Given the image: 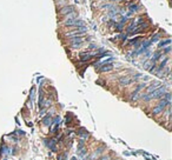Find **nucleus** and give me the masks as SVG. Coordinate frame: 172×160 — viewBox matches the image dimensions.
<instances>
[{"mask_svg":"<svg viewBox=\"0 0 172 160\" xmlns=\"http://www.w3.org/2000/svg\"><path fill=\"white\" fill-rule=\"evenodd\" d=\"M86 31H87V28L85 27V26H83V27H77L74 31L72 32H69V33L66 34V37L67 38H73V37H84L86 33Z\"/></svg>","mask_w":172,"mask_h":160,"instance_id":"f257e3e1","label":"nucleus"},{"mask_svg":"<svg viewBox=\"0 0 172 160\" xmlns=\"http://www.w3.org/2000/svg\"><path fill=\"white\" fill-rule=\"evenodd\" d=\"M134 80L132 77H130V75H126V77H121L120 79H119V85L120 86H127L130 85V84H132Z\"/></svg>","mask_w":172,"mask_h":160,"instance_id":"f03ea898","label":"nucleus"},{"mask_svg":"<svg viewBox=\"0 0 172 160\" xmlns=\"http://www.w3.org/2000/svg\"><path fill=\"white\" fill-rule=\"evenodd\" d=\"M160 86H162V82H160V81L153 82V84H151V85H150L147 88H146V92H145V94H150V93H152L153 91H156L157 88H159Z\"/></svg>","mask_w":172,"mask_h":160,"instance_id":"7ed1b4c3","label":"nucleus"},{"mask_svg":"<svg viewBox=\"0 0 172 160\" xmlns=\"http://www.w3.org/2000/svg\"><path fill=\"white\" fill-rule=\"evenodd\" d=\"M71 12H74V10H73V6H70V5L62 6V8L59 11V13L61 14V15H67V14L71 13Z\"/></svg>","mask_w":172,"mask_h":160,"instance_id":"20e7f679","label":"nucleus"},{"mask_svg":"<svg viewBox=\"0 0 172 160\" xmlns=\"http://www.w3.org/2000/svg\"><path fill=\"white\" fill-rule=\"evenodd\" d=\"M165 108H166V107H164V106H162V105H159V104H158L155 108L152 109V114H153V116H158V114H160V113L164 112V111H165Z\"/></svg>","mask_w":172,"mask_h":160,"instance_id":"39448f33","label":"nucleus"},{"mask_svg":"<svg viewBox=\"0 0 172 160\" xmlns=\"http://www.w3.org/2000/svg\"><path fill=\"white\" fill-rule=\"evenodd\" d=\"M70 42H71V45L73 44H83L84 41H85V39H84V37H73V38H70Z\"/></svg>","mask_w":172,"mask_h":160,"instance_id":"423d86ee","label":"nucleus"},{"mask_svg":"<svg viewBox=\"0 0 172 160\" xmlns=\"http://www.w3.org/2000/svg\"><path fill=\"white\" fill-rule=\"evenodd\" d=\"M113 70V65L112 64H106V65H103L101 67H100L99 71L100 72H110Z\"/></svg>","mask_w":172,"mask_h":160,"instance_id":"0eeeda50","label":"nucleus"},{"mask_svg":"<svg viewBox=\"0 0 172 160\" xmlns=\"http://www.w3.org/2000/svg\"><path fill=\"white\" fill-rule=\"evenodd\" d=\"M160 57H162V53H160V52H156L155 54L152 55V58H151V60H150V61H151L152 64H155V62L157 61V60H158Z\"/></svg>","mask_w":172,"mask_h":160,"instance_id":"6e6552de","label":"nucleus"},{"mask_svg":"<svg viewBox=\"0 0 172 160\" xmlns=\"http://www.w3.org/2000/svg\"><path fill=\"white\" fill-rule=\"evenodd\" d=\"M170 42H171V39H170V38H167L166 40H162L160 42H159V44H158V47H165V46L170 45Z\"/></svg>","mask_w":172,"mask_h":160,"instance_id":"1a4fd4ad","label":"nucleus"},{"mask_svg":"<svg viewBox=\"0 0 172 160\" xmlns=\"http://www.w3.org/2000/svg\"><path fill=\"white\" fill-rule=\"evenodd\" d=\"M71 19H77V13L76 12H71V13H69L67 15H66L65 20H71ZM64 20V21H65Z\"/></svg>","mask_w":172,"mask_h":160,"instance_id":"9d476101","label":"nucleus"},{"mask_svg":"<svg viewBox=\"0 0 172 160\" xmlns=\"http://www.w3.org/2000/svg\"><path fill=\"white\" fill-rule=\"evenodd\" d=\"M42 124H44L45 126H48L50 124H51V116L48 114L47 117H45L44 119H42Z\"/></svg>","mask_w":172,"mask_h":160,"instance_id":"9b49d317","label":"nucleus"},{"mask_svg":"<svg viewBox=\"0 0 172 160\" xmlns=\"http://www.w3.org/2000/svg\"><path fill=\"white\" fill-rule=\"evenodd\" d=\"M138 8H139V5H137V4H132V5H130V13L137 12Z\"/></svg>","mask_w":172,"mask_h":160,"instance_id":"f8f14e48","label":"nucleus"},{"mask_svg":"<svg viewBox=\"0 0 172 160\" xmlns=\"http://www.w3.org/2000/svg\"><path fill=\"white\" fill-rule=\"evenodd\" d=\"M110 12H109V15L110 17H114V15H117V13H118V10L116 8V7H112V8H110Z\"/></svg>","mask_w":172,"mask_h":160,"instance_id":"ddd939ff","label":"nucleus"},{"mask_svg":"<svg viewBox=\"0 0 172 160\" xmlns=\"http://www.w3.org/2000/svg\"><path fill=\"white\" fill-rule=\"evenodd\" d=\"M113 7V5L112 4H110V3H106V4H104V5H101V10H110V8H112Z\"/></svg>","mask_w":172,"mask_h":160,"instance_id":"4468645a","label":"nucleus"},{"mask_svg":"<svg viewBox=\"0 0 172 160\" xmlns=\"http://www.w3.org/2000/svg\"><path fill=\"white\" fill-rule=\"evenodd\" d=\"M152 65H153V64H152L151 61H146V62L144 64V70H150Z\"/></svg>","mask_w":172,"mask_h":160,"instance_id":"2eb2a0df","label":"nucleus"},{"mask_svg":"<svg viewBox=\"0 0 172 160\" xmlns=\"http://www.w3.org/2000/svg\"><path fill=\"white\" fill-rule=\"evenodd\" d=\"M170 51H171V47H170V46H167V47L164 48V51H163V53H165V54H169Z\"/></svg>","mask_w":172,"mask_h":160,"instance_id":"dca6fc26","label":"nucleus"},{"mask_svg":"<svg viewBox=\"0 0 172 160\" xmlns=\"http://www.w3.org/2000/svg\"><path fill=\"white\" fill-rule=\"evenodd\" d=\"M65 157H66V153H61L58 157V160H64V158H65Z\"/></svg>","mask_w":172,"mask_h":160,"instance_id":"f3484780","label":"nucleus"},{"mask_svg":"<svg viewBox=\"0 0 172 160\" xmlns=\"http://www.w3.org/2000/svg\"><path fill=\"white\" fill-rule=\"evenodd\" d=\"M100 160H110V157H103Z\"/></svg>","mask_w":172,"mask_h":160,"instance_id":"a211bd4d","label":"nucleus"},{"mask_svg":"<svg viewBox=\"0 0 172 160\" xmlns=\"http://www.w3.org/2000/svg\"><path fill=\"white\" fill-rule=\"evenodd\" d=\"M71 160H77V158H76V157H73V158H72V159H71Z\"/></svg>","mask_w":172,"mask_h":160,"instance_id":"6ab92c4d","label":"nucleus"},{"mask_svg":"<svg viewBox=\"0 0 172 160\" xmlns=\"http://www.w3.org/2000/svg\"><path fill=\"white\" fill-rule=\"evenodd\" d=\"M105 1H110V0H105Z\"/></svg>","mask_w":172,"mask_h":160,"instance_id":"aec40b11","label":"nucleus"}]
</instances>
